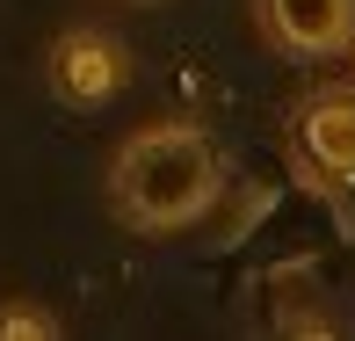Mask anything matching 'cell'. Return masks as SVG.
I'll return each instance as SVG.
<instances>
[{
	"instance_id": "1",
	"label": "cell",
	"mask_w": 355,
	"mask_h": 341,
	"mask_svg": "<svg viewBox=\"0 0 355 341\" xmlns=\"http://www.w3.org/2000/svg\"><path fill=\"white\" fill-rule=\"evenodd\" d=\"M218 189H225L218 145L203 138L196 124H182V117L138 124V131L116 145V160H109V210H116L131 233H145V240L196 225L203 210L218 203Z\"/></svg>"
},
{
	"instance_id": "2",
	"label": "cell",
	"mask_w": 355,
	"mask_h": 341,
	"mask_svg": "<svg viewBox=\"0 0 355 341\" xmlns=\"http://www.w3.org/2000/svg\"><path fill=\"white\" fill-rule=\"evenodd\" d=\"M290 160L312 189H355V88H312L290 109Z\"/></svg>"
},
{
	"instance_id": "3",
	"label": "cell",
	"mask_w": 355,
	"mask_h": 341,
	"mask_svg": "<svg viewBox=\"0 0 355 341\" xmlns=\"http://www.w3.org/2000/svg\"><path fill=\"white\" fill-rule=\"evenodd\" d=\"M44 73H51V94L66 109H102V102H116V94L131 88V51H123V37H109L102 22H73V29L51 37Z\"/></svg>"
},
{
	"instance_id": "4",
	"label": "cell",
	"mask_w": 355,
	"mask_h": 341,
	"mask_svg": "<svg viewBox=\"0 0 355 341\" xmlns=\"http://www.w3.org/2000/svg\"><path fill=\"white\" fill-rule=\"evenodd\" d=\"M254 29L283 58H341L355 51V0H254Z\"/></svg>"
},
{
	"instance_id": "5",
	"label": "cell",
	"mask_w": 355,
	"mask_h": 341,
	"mask_svg": "<svg viewBox=\"0 0 355 341\" xmlns=\"http://www.w3.org/2000/svg\"><path fill=\"white\" fill-rule=\"evenodd\" d=\"M0 341H58V313H37L29 298H15L0 313Z\"/></svg>"
},
{
	"instance_id": "6",
	"label": "cell",
	"mask_w": 355,
	"mask_h": 341,
	"mask_svg": "<svg viewBox=\"0 0 355 341\" xmlns=\"http://www.w3.org/2000/svg\"><path fill=\"white\" fill-rule=\"evenodd\" d=\"M138 8H145V0H138Z\"/></svg>"
}]
</instances>
